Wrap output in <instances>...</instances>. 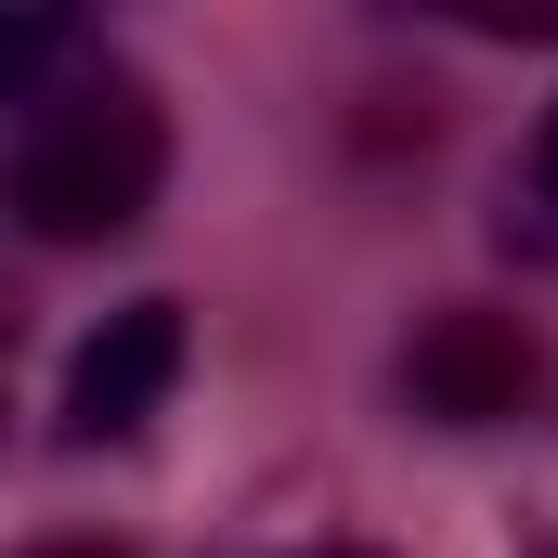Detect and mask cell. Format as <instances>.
<instances>
[{"label": "cell", "mask_w": 558, "mask_h": 558, "mask_svg": "<svg viewBox=\"0 0 558 558\" xmlns=\"http://www.w3.org/2000/svg\"><path fill=\"white\" fill-rule=\"evenodd\" d=\"M182 299H118L78 351H65V441L92 454V441H143V428L169 416V390H182Z\"/></svg>", "instance_id": "obj_2"}, {"label": "cell", "mask_w": 558, "mask_h": 558, "mask_svg": "<svg viewBox=\"0 0 558 558\" xmlns=\"http://www.w3.org/2000/svg\"><path fill=\"white\" fill-rule=\"evenodd\" d=\"M13 558H118V546H13Z\"/></svg>", "instance_id": "obj_6"}, {"label": "cell", "mask_w": 558, "mask_h": 558, "mask_svg": "<svg viewBox=\"0 0 558 558\" xmlns=\"http://www.w3.org/2000/svg\"><path fill=\"white\" fill-rule=\"evenodd\" d=\"M92 52H105V39H92L78 13H0V105L26 118V105H39L52 78H78Z\"/></svg>", "instance_id": "obj_4"}, {"label": "cell", "mask_w": 558, "mask_h": 558, "mask_svg": "<svg viewBox=\"0 0 558 558\" xmlns=\"http://www.w3.org/2000/svg\"><path fill=\"white\" fill-rule=\"evenodd\" d=\"M156 195H169V105H156V78L105 65V52L78 78H52L0 143V221L26 247H118L156 221Z\"/></svg>", "instance_id": "obj_1"}, {"label": "cell", "mask_w": 558, "mask_h": 558, "mask_svg": "<svg viewBox=\"0 0 558 558\" xmlns=\"http://www.w3.org/2000/svg\"><path fill=\"white\" fill-rule=\"evenodd\" d=\"M507 234L558 260V105H546V131H533V156H520V182H507Z\"/></svg>", "instance_id": "obj_5"}, {"label": "cell", "mask_w": 558, "mask_h": 558, "mask_svg": "<svg viewBox=\"0 0 558 558\" xmlns=\"http://www.w3.org/2000/svg\"><path fill=\"white\" fill-rule=\"evenodd\" d=\"M520 390H533V351L494 325V312H441L416 351H403V403L441 428H494V416H520Z\"/></svg>", "instance_id": "obj_3"}]
</instances>
